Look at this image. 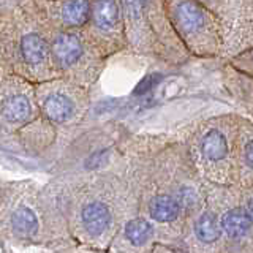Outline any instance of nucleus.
<instances>
[{
	"instance_id": "1",
	"label": "nucleus",
	"mask_w": 253,
	"mask_h": 253,
	"mask_svg": "<svg viewBox=\"0 0 253 253\" xmlns=\"http://www.w3.org/2000/svg\"><path fill=\"white\" fill-rule=\"evenodd\" d=\"M239 117L236 114H223L208 119L193 134L190 157L198 174L209 184H236Z\"/></svg>"
},
{
	"instance_id": "2",
	"label": "nucleus",
	"mask_w": 253,
	"mask_h": 253,
	"mask_svg": "<svg viewBox=\"0 0 253 253\" xmlns=\"http://www.w3.org/2000/svg\"><path fill=\"white\" fill-rule=\"evenodd\" d=\"M174 32L190 54L198 57H221L223 24L201 0H163Z\"/></svg>"
},
{
	"instance_id": "3",
	"label": "nucleus",
	"mask_w": 253,
	"mask_h": 253,
	"mask_svg": "<svg viewBox=\"0 0 253 253\" xmlns=\"http://www.w3.org/2000/svg\"><path fill=\"white\" fill-rule=\"evenodd\" d=\"M206 196L218 213L225 250H253V223L244 209L239 185H215Z\"/></svg>"
},
{
	"instance_id": "4",
	"label": "nucleus",
	"mask_w": 253,
	"mask_h": 253,
	"mask_svg": "<svg viewBox=\"0 0 253 253\" xmlns=\"http://www.w3.org/2000/svg\"><path fill=\"white\" fill-rule=\"evenodd\" d=\"M236 185L247 188L253 185V122L239 117L236 144Z\"/></svg>"
},
{
	"instance_id": "5",
	"label": "nucleus",
	"mask_w": 253,
	"mask_h": 253,
	"mask_svg": "<svg viewBox=\"0 0 253 253\" xmlns=\"http://www.w3.org/2000/svg\"><path fill=\"white\" fill-rule=\"evenodd\" d=\"M192 218H193L192 223L193 237L203 249H223L218 213L208 196H206L203 208Z\"/></svg>"
},
{
	"instance_id": "6",
	"label": "nucleus",
	"mask_w": 253,
	"mask_h": 253,
	"mask_svg": "<svg viewBox=\"0 0 253 253\" xmlns=\"http://www.w3.org/2000/svg\"><path fill=\"white\" fill-rule=\"evenodd\" d=\"M147 213L150 220L160 225H176L185 218L184 211L172 192H157L150 196L147 201Z\"/></svg>"
},
{
	"instance_id": "7",
	"label": "nucleus",
	"mask_w": 253,
	"mask_h": 253,
	"mask_svg": "<svg viewBox=\"0 0 253 253\" xmlns=\"http://www.w3.org/2000/svg\"><path fill=\"white\" fill-rule=\"evenodd\" d=\"M201 2L218 16L223 26L253 21V0H201Z\"/></svg>"
},
{
	"instance_id": "8",
	"label": "nucleus",
	"mask_w": 253,
	"mask_h": 253,
	"mask_svg": "<svg viewBox=\"0 0 253 253\" xmlns=\"http://www.w3.org/2000/svg\"><path fill=\"white\" fill-rule=\"evenodd\" d=\"M225 85L231 97L239 103V105L253 114V78L242 73L233 65L226 63L223 70Z\"/></svg>"
},
{
	"instance_id": "9",
	"label": "nucleus",
	"mask_w": 253,
	"mask_h": 253,
	"mask_svg": "<svg viewBox=\"0 0 253 253\" xmlns=\"http://www.w3.org/2000/svg\"><path fill=\"white\" fill-rule=\"evenodd\" d=\"M51 54L55 60V63H59L60 68H71L73 65L81 60L83 57V44L75 34L71 32H60L54 38L51 43Z\"/></svg>"
},
{
	"instance_id": "10",
	"label": "nucleus",
	"mask_w": 253,
	"mask_h": 253,
	"mask_svg": "<svg viewBox=\"0 0 253 253\" xmlns=\"http://www.w3.org/2000/svg\"><path fill=\"white\" fill-rule=\"evenodd\" d=\"M253 46V21H242L223 26V52L221 57H231Z\"/></svg>"
},
{
	"instance_id": "11",
	"label": "nucleus",
	"mask_w": 253,
	"mask_h": 253,
	"mask_svg": "<svg viewBox=\"0 0 253 253\" xmlns=\"http://www.w3.org/2000/svg\"><path fill=\"white\" fill-rule=\"evenodd\" d=\"M90 19L98 32L111 34L121 30L122 16L117 0H93L90 3Z\"/></svg>"
},
{
	"instance_id": "12",
	"label": "nucleus",
	"mask_w": 253,
	"mask_h": 253,
	"mask_svg": "<svg viewBox=\"0 0 253 253\" xmlns=\"http://www.w3.org/2000/svg\"><path fill=\"white\" fill-rule=\"evenodd\" d=\"M19 54L22 62L30 68H43L51 57V47L44 42L42 35L35 34V32H29L22 38L19 43Z\"/></svg>"
},
{
	"instance_id": "13",
	"label": "nucleus",
	"mask_w": 253,
	"mask_h": 253,
	"mask_svg": "<svg viewBox=\"0 0 253 253\" xmlns=\"http://www.w3.org/2000/svg\"><path fill=\"white\" fill-rule=\"evenodd\" d=\"M81 221L87 234L100 236L111 225V209L101 201H90L81 211Z\"/></svg>"
},
{
	"instance_id": "14",
	"label": "nucleus",
	"mask_w": 253,
	"mask_h": 253,
	"mask_svg": "<svg viewBox=\"0 0 253 253\" xmlns=\"http://www.w3.org/2000/svg\"><path fill=\"white\" fill-rule=\"evenodd\" d=\"M43 114L54 124H65L75 114V103L62 92L47 93L42 101Z\"/></svg>"
},
{
	"instance_id": "15",
	"label": "nucleus",
	"mask_w": 253,
	"mask_h": 253,
	"mask_svg": "<svg viewBox=\"0 0 253 253\" xmlns=\"http://www.w3.org/2000/svg\"><path fill=\"white\" fill-rule=\"evenodd\" d=\"M0 114L10 124H24L32 116V105L24 93H11L0 105Z\"/></svg>"
},
{
	"instance_id": "16",
	"label": "nucleus",
	"mask_w": 253,
	"mask_h": 253,
	"mask_svg": "<svg viewBox=\"0 0 253 253\" xmlns=\"http://www.w3.org/2000/svg\"><path fill=\"white\" fill-rule=\"evenodd\" d=\"M59 16L67 27H83L90 19V0H63Z\"/></svg>"
},
{
	"instance_id": "17",
	"label": "nucleus",
	"mask_w": 253,
	"mask_h": 253,
	"mask_svg": "<svg viewBox=\"0 0 253 253\" xmlns=\"http://www.w3.org/2000/svg\"><path fill=\"white\" fill-rule=\"evenodd\" d=\"M125 239L128 241L134 247H142V245L149 244L154 239L155 228L152 225V221H149L144 217H134L131 220L126 221V225L124 228Z\"/></svg>"
},
{
	"instance_id": "18",
	"label": "nucleus",
	"mask_w": 253,
	"mask_h": 253,
	"mask_svg": "<svg viewBox=\"0 0 253 253\" xmlns=\"http://www.w3.org/2000/svg\"><path fill=\"white\" fill-rule=\"evenodd\" d=\"M13 231L21 237H34L38 231V218L35 212L27 206L21 208L13 213L11 217Z\"/></svg>"
},
{
	"instance_id": "19",
	"label": "nucleus",
	"mask_w": 253,
	"mask_h": 253,
	"mask_svg": "<svg viewBox=\"0 0 253 253\" xmlns=\"http://www.w3.org/2000/svg\"><path fill=\"white\" fill-rule=\"evenodd\" d=\"M226 60L229 65H233L234 68L242 71V73L253 78V46L231 55V57H228Z\"/></svg>"
},
{
	"instance_id": "20",
	"label": "nucleus",
	"mask_w": 253,
	"mask_h": 253,
	"mask_svg": "<svg viewBox=\"0 0 253 253\" xmlns=\"http://www.w3.org/2000/svg\"><path fill=\"white\" fill-rule=\"evenodd\" d=\"M241 198H242L244 209L253 223V185H250L247 188H241Z\"/></svg>"
},
{
	"instance_id": "21",
	"label": "nucleus",
	"mask_w": 253,
	"mask_h": 253,
	"mask_svg": "<svg viewBox=\"0 0 253 253\" xmlns=\"http://www.w3.org/2000/svg\"><path fill=\"white\" fill-rule=\"evenodd\" d=\"M155 85V78L154 76H149V78H146L144 81H142L141 84H139V87H138V93H144V92H147V90H150L152 87Z\"/></svg>"
}]
</instances>
